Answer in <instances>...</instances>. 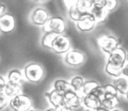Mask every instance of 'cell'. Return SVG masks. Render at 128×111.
Here are the masks:
<instances>
[{"label":"cell","instance_id":"1f68e13d","mask_svg":"<svg viewBox=\"0 0 128 111\" xmlns=\"http://www.w3.org/2000/svg\"><path fill=\"white\" fill-rule=\"evenodd\" d=\"M92 6H104L105 0H90Z\"/></svg>","mask_w":128,"mask_h":111},{"label":"cell","instance_id":"484cf974","mask_svg":"<svg viewBox=\"0 0 128 111\" xmlns=\"http://www.w3.org/2000/svg\"><path fill=\"white\" fill-rule=\"evenodd\" d=\"M82 14H84V13H82L79 11L78 8L76 7V6H72V7L68 8V16H70V18L72 20H74V21L76 22L77 20L81 18V16H82Z\"/></svg>","mask_w":128,"mask_h":111},{"label":"cell","instance_id":"4fadbf2b","mask_svg":"<svg viewBox=\"0 0 128 111\" xmlns=\"http://www.w3.org/2000/svg\"><path fill=\"white\" fill-rule=\"evenodd\" d=\"M82 105L85 106V107L90 108L91 110H95L96 107L100 106V102H101V99L98 98V97L94 96V95L90 94H86L82 95Z\"/></svg>","mask_w":128,"mask_h":111},{"label":"cell","instance_id":"30bf717a","mask_svg":"<svg viewBox=\"0 0 128 111\" xmlns=\"http://www.w3.org/2000/svg\"><path fill=\"white\" fill-rule=\"evenodd\" d=\"M49 13L45 8L38 7L34 10L31 15V21L34 25L43 27L49 19Z\"/></svg>","mask_w":128,"mask_h":111},{"label":"cell","instance_id":"4dcf8cb0","mask_svg":"<svg viewBox=\"0 0 128 111\" xmlns=\"http://www.w3.org/2000/svg\"><path fill=\"white\" fill-rule=\"evenodd\" d=\"M6 80L3 76H0V93H4V87L6 85Z\"/></svg>","mask_w":128,"mask_h":111},{"label":"cell","instance_id":"60d3db41","mask_svg":"<svg viewBox=\"0 0 128 111\" xmlns=\"http://www.w3.org/2000/svg\"><path fill=\"white\" fill-rule=\"evenodd\" d=\"M126 62L128 63V53H127V55H126Z\"/></svg>","mask_w":128,"mask_h":111},{"label":"cell","instance_id":"e575fe53","mask_svg":"<svg viewBox=\"0 0 128 111\" xmlns=\"http://www.w3.org/2000/svg\"><path fill=\"white\" fill-rule=\"evenodd\" d=\"M46 111H56V108H55V107H48V109H46Z\"/></svg>","mask_w":128,"mask_h":111},{"label":"cell","instance_id":"7c38bea8","mask_svg":"<svg viewBox=\"0 0 128 111\" xmlns=\"http://www.w3.org/2000/svg\"><path fill=\"white\" fill-rule=\"evenodd\" d=\"M45 96L48 99V102L53 106L54 107H58L62 105L65 104V100H64L63 93H59L56 90L53 89L51 91H48L45 93Z\"/></svg>","mask_w":128,"mask_h":111},{"label":"cell","instance_id":"ffe728a7","mask_svg":"<svg viewBox=\"0 0 128 111\" xmlns=\"http://www.w3.org/2000/svg\"><path fill=\"white\" fill-rule=\"evenodd\" d=\"M56 35L57 34H54V33L44 32V34H43L42 38H41V45H42V47H44L45 48H48V49H51L52 43H53Z\"/></svg>","mask_w":128,"mask_h":111},{"label":"cell","instance_id":"7402d4cb","mask_svg":"<svg viewBox=\"0 0 128 111\" xmlns=\"http://www.w3.org/2000/svg\"><path fill=\"white\" fill-rule=\"evenodd\" d=\"M118 91L115 86L112 84L104 86V97L103 98H117Z\"/></svg>","mask_w":128,"mask_h":111},{"label":"cell","instance_id":"2e32d148","mask_svg":"<svg viewBox=\"0 0 128 111\" xmlns=\"http://www.w3.org/2000/svg\"><path fill=\"white\" fill-rule=\"evenodd\" d=\"M113 85L117 89L118 93L122 95H126V92L128 90V78L124 76H120L118 78H116L113 79Z\"/></svg>","mask_w":128,"mask_h":111},{"label":"cell","instance_id":"9c48e42d","mask_svg":"<svg viewBox=\"0 0 128 111\" xmlns=\"http://www.w3.org/2000/svg\"><path fill=\"white\" fill-rule=\"evenodd\" d=\"M96 20L90 13H84L76 21V27L82 32H90L96 25Z\"/></svg>","mask_w":128,"mask_h":111},{"label":"cell","instance_id":"f35d334b","mask_svg":"<svg viewBox=\"0 0 128 111\" xmlns=\"http://www.w3.org/2000/svg\"><path fill=\"white\" fill-rule=\"evenodd\" d=\"M126 99H127V100H128V90H127V92H126Z\"/></svg>","mask_w":128,"mask_h":111},{"label":"cell","instance_id":"ab89813d","mask_svg":"<svg viewBox=\"0 0 128 111\" xmlns=\"http://www.w3.org/2000/svg\"><path fill=\"white\" fill-rule=\"evenodd\" d=\"M28 111H39V110H36V109H29Z\"/></svg>","mask_w":128,"mask_h":111},{"label":"cell","instance_id":"52a82bcc","mask_svg":"<svg viewBox=\"0 0 128 111\" xmlns=\"http://www.w3.org/2000/svg\"><path fill=\"white\" fill-rule=\"evenodd\" d=\"M85 61V55L78 49H70L65 54L64 62L72 67L80 66Z\"/></svg>","mask_w":128,"mask_h":111},{"label":"cell","instance_id":"cb8c5ba5","mask_svg":"<svg viewBox=\"0 0 128 111\" xmlns=\"http://www.w3.org/2000/svg\"><path fill=\"white\" fill-rule=\"evenodd\" d=\"M76 7L82 13H87L90 12L92 5H91L90 0H78Z\"/></svg>","mask_w":128,"mask_h":111},{"label":"cell","instance_id":"d6a6232c","mask_svg":"<svg viewBox=\"0 0 128 111\" xmlns=\"http://www.w3.org/2000/svg\"><path fill=\"white\" fill-rule=\"evenodd\" d=\"M122 76H124V77H126V78H128V63L127 62L124 64V65L122 68Z\"/></svg>","mask_w":128,"mask_h":111},{"label":"cell","instance_id":"836d02e7","mask_svg":"<svg viewBox=\"0 0 128 111\" xmlns=\"http://www.w3.org/2000/svg\"><path fill=\"white\" fill-rule=\"evenodd\" d=\"M6 6L3 4H0V16L4 13H6Z\"/></svg>","mask_w":128,"mask_h":111},{"label":"cell","instance_id":"7a4b0ae2","mask_svg":"<svg viewBox=\"0 0 128 111\" xmlns=\"http://www.w3.org/2000/svg\"><path fill=\"white\" fill-rule=\"evenodd\" d=\"M32 100L24 93H20L10 99L9 106L13 111H28L32 107Z\"/></svg>","mask_w":128,"mask_h":111},{"label":"cell","instance_id":"5bb4252c","mask_svg":"<svg viewBox=\"0 0 128 111\" xmlns=\"http://www.w3.org/2000/svg\"><path fill=\"white\" fill-rule=\"evenodd\" d=\"M24 75L22 72L18 69H12L9 72L7 75V82L14 85L21 86L24 82Z\"/></svg>","mask_w":128,"mask_h":111},{"label":"cell","instance_id":"f1b7e54d","mask_svg":"<svg viewBox=\"0 0 128 111\" xmlns=\"http://www.w3.org/2000/svg\"><path fill=\"white\" fill-rule=\"evenodd\" d=\"M64 3V6H66L67 8H70L74 6H76L77 2H78V0H62Z\"/></svg>","mask_w":128,"mask_h":111},{"label":"cell","instance_id":"4316f807","mask_svg":"<svg viewBox=\"0 0 128 111\" xmlns=\"http://www.w3.org/2000/svg\"><path fill=\"white\" fill-rule=\"evenodd\" d=\"M118 6V0H105L104 8L106 10L107 13L114 11Z\"/></svg>","mask_w":128,"mask_h":111},{"label":"cell","instance_id":"277c9868","mask_svg":"<svg viewBox=\"0 0 128 111\" xmlns=\"http://www.w3.org/2000/svg\"><path fill=\"white\" fill-rule=\"evenodd\" d=\"M51 49L58 55L66 54L68 51L71 49V41L70 38L63 34H57L52 43Z\"/></svg>","mask_w":128,"mask_h":111},{"label":"cell","instance_id":"83f0119b","mask_svg":"<svg viewBox=\"0 0 128 111\" xmlns=\"http://www.w3.org/2000/svg\"><path fill=\"white\" fill-rule=\"evenodd\" d=\"M8 103H9L8 98L6 96V94L4 93H0V111L6 108Z\"/></svg>","mask_w":128,"mask_h":111},{"label":"cell","instance_id":"8d00e7d4","mask_svg":"<svg viewBox=\"0 0 128 111\" xmlns=\"http://www.w3.org/2000/svg\"><path fill=\"white\" fill-rule=\"evenodd\" d=\"M110 111H123V110H121V109H118V108H113V109H112V110H110Z\"/></svg>","mask_w":128,"mask_h":111},{"label":"cell","instance_id":"e0dca14e","mask_svg":"<svg viewBox=\"0 0 128 111\" xmlns=\"http://www.w3.org/2000/svg\"><path fill=\"white\" fill-rule=\"evenodd\" d=\"M22 93V87L21 86L18 85H14L12 83L7 82L6 85V87L4 90V93L8 99H11L12 97L16 96V95L20 94Z\"/></svg>","mask_w":128,"mask_h":111},{"label":"cell","instance_id":"d6986e66","mask_svg":"<svg viewBox=\"0 0 128 111\" xmlns=\"http://www.w3.org/2000/svg\"><path fill=\"white\" fill-rule=\"evenodd\" d=\"M118 105V99L117 98H103L100 102V107H104L107 111L115 108Z\"/></svg>","mask_w":128,"mask_h":111},{"label":"cell","instance_id":"603a6c76","mask_svg":"<svg viewBox=\"0 0 128 111\" xmlns=\"http://www.w3.org/2000/svg\"><path fill=\"white\" fill-rule=\"evenodd\" d=\"M99 86V83L96 82V80H87L84 82V85L82 86V95H86V94H89L93 89H94L96 86Z\"/></svg>","mask_w":128,"mask_h":111},{"label":"cell","instance_id":"5b68a950","mask_svg":"<svg viewBox=\"0 0 128 111\" xmlns=\"http://www.w3.org/2000/svg\"><path fill=\"white\" fill-rule=\"evenodd\" d=\"M126 55L127 53L126 50L121 47H118L110 54H109L106 64L115 68L122 69L126 63Z\"/></svg>","mask_w":128,"mask_h":111},{"label":"cell","instance_id":"d4e9b609","mask_svg":"<svg viewBox=\"0 0 128 111\" xmlns=\"http://www.w3.org/2000/svg\"><path fill=\"white\" fill-rule=\"evenodd\" d=\"M104 71L109 76L113 78H118L120 76H122V69H118V68H115L113 66H110V65H105Z\"/></svg>","mask_w":128,"mask_h":111},{"label":"cell","instance_id":"7bdbcfd3","mask_svg":"<svg viewBox=\"0 0 128 111\" xmlns=\"http://www.w3.org/2000/svg\"><path fill=\"white\" fill-rule=\"evenodd\" d=\"M0 33H1V32H0Z\"/></svg>","mask_w":128,"mask_h":111},{"label":"cell","instance_id":"3957f363","mask_svg":"<svg viewBox=\"0 0 128 111\" xmlns=\"http://www.w3.org/2000/svg\"><path fill=\"white\" fill-rule=\"evenodd\" d=\"M66 30V23L62 17L54 16L48 19L46 23L43 26L44 32H50L56 34H63Z\"/></svg>","mask_w":128,"mask_h":111},{"label":"cell","instance_id":"9a60e30c","mask_svg":"<svg viewBox=\"0 0 128 111\" xmlns=\"http://www.w3.org/2000/svg\"><path fill=\"white\" fill-rule=\"evenodd\" d=\"M90 13L94 17L96 22H98V23L104 21L107 18V13H108L106 10L104 8V6H92Z\"/></svg>","mask_w":128,"mask_h":111},{"label":"cell","instance_id":"74e56055","mask_svg":"<svg viewBox=\"0 0 128 111\" xmlns=\"http://www.w3.org/2000/svg\"><path fill=\"white\" fill-rule=\"evenodd\" d=\"M37 2H44V1H46V0H35Z\"/></svg>","mask_w":128,"mask_h":111},{"label":"cell","instance_id":"8fae6325","mask_svg":"<svg viewBox=\"0 0 128 111\" xmlns=\"http://www.w3.org/2000/svg\"><path fill=\"white\" fill-rule=\"evenodd\" d=\"M15 28V19L12 14L4 13L0 16V32L10 34Z\"/></svg>","mask_w":128,"mask_h":111},{"label":"cell","instance_id":"b9f144b4","mask_svg":"<svg viewBox=\"0 0 128 111\" xmlns=\"http://www.w3.org/2000/svg\"><path fill=\"white\" fill-rule=\"evenodd\" d=\"M92 111H95V110H92Z\"/></svg>","mask_w":128,"mask_h":111},{"label":"cell","instance_id":"ac0fdd59","mask_svg":"<svg viewBox=\"0 0 128 111\" xmlns=\"http://www.w3.org/2000/svg\"><path fill=\"white\" fill-rule=\"evenodd\" d=\"M54 89L56 90L59 93H66L68 90H71V85H70V82H68L65 79H56V80L54 82Z\"/></svg>","mask_w":128,"mask_h":111},{"label":"cell","instance_id":"44dd1931","mask_svg":"<svg viewBox=\"0 0 128 111\" xmlns=\"http://www.w3.org/2000/svg\"><path fill=\"white\" fill-rule=\"evenodd\" d=\"M84 79L82 76H74L71 79V81H70V85H71V87L74 91H76V93H81L82 89V86L84 85Z\"/></svg>","mask_w":128,"mask_h":111},{"label":"cell","instance_id":"6da1fadb","mask_svg":"<svg viewBox=\"0 0 128 111\" xmlns=\"http://www.w3.org/2000/svg\"><path fill=\"white\" fill-rule=\"evenodd\" d=\"M44 76L43 67L40 64L29 63L24 68V77L31 83H39Z\"/></svg>","mask_w":128,"mask_h":111},{"label":"cell","instance_id":"f546056e","mask_svg":"<svg viewBox=\"0 0 128 111\" xmlns=\"http://www.w3.org/2000/svg\"><path fill=\"white\" fill-rule=\"evenodd\" d=\"M82 109H81V110H82ZM81 110L73 109V108H71V107H68V106H67L66 104H64V105H62V106H60V107H56V111H81Z\"/></svg>","mask_w":128,"mask_h":111},{"label":"cell","instance_id":"d590c367","mask_svg":"<svg viewBox=\"0 0 128 111\" xmlns=\"http://www.w3.org/2000/svg\"><path fill=\"white\" fill-rule=\"evenodd\" d=\"M81 111H92L91 109H90V108H87V107H85V108H82Z\"/></svg>","mask_w":128,"mask_h":111},{"label":"cell","instance_id":"8992f818","mask_svg":"<svg viewBox=\"0 0 128 111\" xmlns=\"http://www.w3.org/2000/svg\"><path fill=\"white\" fill-rule=\"evenodd\" d=\"M98 45H99L101 50L105 54H110L113 50L118 48L120 45V41L117 37L110 34L107 35H102L98 38Z\"/></svg>","mask_w":128,"mask_h":111},{"label":"cell","instance_id":"ba28073f","mask_svg":"<svg viewBox=\"0 0 128 111\" xmlns=\"http://www.w3.org/2000/svg\"><path fill=\"white\" fill-rule=\"evenodd\" d=\"M64 100H65V104L68 106L76 110H81L82 106V96L78 94L76 91L73 89L68 90L66 93H63Z\"/></svg>","mask_w":128,"mask_h":111}]
</instances>
